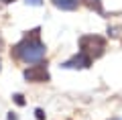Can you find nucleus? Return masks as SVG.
Wrapping results in <instances>:
<instances>
[{
  "mask_svg": "<svg viewBox=\"0 0 122 120\" xmlns=\"http://www.w3.org/2000/svg\"><path fill=\"white\" fill-rule=\"evenodd\" d=\"M45 45L39 41V29L30 31V35H26L20 43L14 47V55L25 63H39L45 57Z\"/></svg>",
  "mask_w": 122,
  "mask_h": 120,
  "instance_id": "nucleus-1",
  "label": "nucleus"
},
{
  "mask_svg": "<svg viewBox=\"0 0 122 120\" xmlns=\"http://www.w3.org/2000/svg\"><path fill=\"white\" fill-rule=\"evenodd\" d=\"M79 49L81 53H86L90 59H98L106 49V41L100 35H83L79 39Z\"/></svg>",
  "mask_w": 122,
  "mask_h": 120,
  "instance_id": "nucleus-2",
  "label": "nucleus"
},
{
  "mask_svg": "<svg viewBox=\"0 0 122 120\" xmlns=\"http://www.w3.org/2000/svg\"><path fill=\"white\" fill-rule=\"evenodd\" d=\"M25 79H29V82H37V83H41V82H49V71H47V67H45V63H37V65H33V67H29L25 71Z\"/></svg>",
  "mask_w": 122,
  "mask_h": 120,
  "instance_id": "nucleus-3",
  "label": "nucleus"
},
{
  "mask_svg": "<svg viewBox=\"0 0 122 120\" xmlns=\"http://www.w3.org/2000/svg\"><path fill=\"white\" fill-rule=\"evenodd\" d=\"M92 65V59L86 55V53H77V55H73L69 61H65L63 63V67L65 69H86Z\"/></svg>",
  "mask_w": 122,
  "mask_h": 120,
  "instance_id": "nucleus-4",
  "label": "nucleus"
},
{
  "mask_svg": "<svg viewBox=\"0 0 122 120\" xmlns=\"http://www.w3.org/2000/svg\"><path fill=\"white\" fill-rule=\"evenodd\" d=\"M53 4L61 10H75L79 4V0H53Z\"/></svg>",
  "mask_w": 122,
  "mask_h": 120,
  "instance_id": "nucleus-5",
  "label": "nucleus"
},
{
  "mask_svg": "<svg viewBox=\"0 0 122 120\" xmlns=\"http://www.w3.org/2000/svg\"><path fill=\"white\" fill-rule=\"evenodd\" d=\"M81 2L87 6V8L96 10V12H102V2H100V0H81Z\"/></svg>",
  "mask_w": 122,
  "mask_h": 120,
  "instance_id": "nucleus-6",
  "label": "nucleus"
},
{
  "mask_svg": "<svg viewBox=\"0 0 122 120\" xmlns=\"http://www.w3.org/2000/svg\"><path fill=\"white\" fill-rule=\"evenodd\" d=\"M14 102H16L18 106H22V104H25V98H22L20 94H16V96H14Z\"/></svg>",
  "mask_w": 122,
  "mask_h": 120,
  "instance_id": "nucleus-7",
  "label": "nucleus"
},
{
  "mask_svg": "<svg viewBox=\"0 0 122 120\" xmlns=\"http://www.w3.org/2000/svg\"><path fill=\"white\" fill-rule=\"evenodd\" d=\"M26 4H30V6H41V4H43V0H26Z\"/></svg>",
  "mask_w": 122,
  "mask_h": 120,
  "instance_id": "nucleus-8",
  "label": "nucleus"
},
{
  "mask_svg": "<svg viewBox=\"0 0 122 120\" xmlns=\"http://www.w3.org/2000/svg\"><path fill=\"white\" fill-rule=\"evenodd\" d=\"M35 114H37V120H43V118H45V114H43V110H37Z\"/></svg>",
  "mask_w": 122,
  "mask_h": 120,
  "instance_id": "nucleus-9",
  "label": "nucleus"
},
{
  "mask_svg": "<svg viewBox=\"0 0 122 120\" xmlns=\"http://www.w3.org/2000/svg\"><path fill=\"white\" fill-rule=\"evenodd\" d=\"M2 2H6V4H8V2H14V0H2Z\"/></svg>",
  "mask_w": 122,
  "mask_h": 120,
  "instance_id": "nucleus-10",
  "label": "nucleus"
},
{
  "mask_svg": "<svg viewBox=\"0 0 122 120\" xmlns=\"http://www.w3.org/2000/svg\"><path fill=\"white\" fill-rule=\"evenodd\" d=\"M0 45H2V39H0Z\"/></svg>",
  "mask_w": 122,
  "mask_h": 120,
  "instance_id": "nucleus-11",
  "label": "nucleus"
}]
</instances>
